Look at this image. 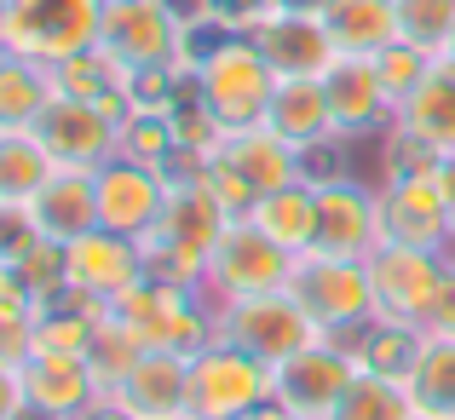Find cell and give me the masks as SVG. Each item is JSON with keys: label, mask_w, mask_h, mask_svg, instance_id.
<instances>
[{"label": "cell", "mask_w": 455, "mask_h": 420, "mask_svg": "<svg viewBox=\"0 0 455 420\" xmlns=\"http://www.w3.org/2000/svg\"><path fill=\"white\" fill-rule=\"evenodd\" d=\"M122 122H127V104L52 92V104L35 115L29 133L46 144V155L58 167H104L110 155H122Z\"/></svg>", "instance_id": "30bf717a"}, {"label": "cell", "mask_w": 455, "mask_h": 420, "mask_svg": "<svg viewBox=\"0 0 455 420\" xmlns=\"http://www.w3.org/2000/svg\"><path fill=\"white\" fill-rule=\"evenodd\" d=\"M18 277H23V288L35 294V305H52L58 294H64V248L58 242H41L29 259L18 265Z\"/></svg>", "instance_id": "836d02e7"}, {"label": "cell", "mask_w": 455, "mask_h": 420, "mask_svg": "<svg viewBox=\"0 0 455 420\" xmlns=\"http://www.w3.org/2000/svg\"><path fill=\"white\" fill-rule=\"evenodd\" d=\"M173 6H185V0H173Z\"/></svg>", "instance_id": "ee69618b"}, {"label": "cell", "mask_w": 455, "mask_h": 420, "mask_svg": "<svg viewBox=\"0 0 455 420\" xmlns=\"http://www.w3.org/2000/svg\"><path fill=\"white\" fill-rule=\"evenodd\" d=\"M0 420H29V392H23L18 363H0Z\"/></svg>", "instance_id": "d590c367"}, {"label": "cell", "mask_w": 455, "mask_h": 420, "mask_svg": "<svg viewBox=\"0 0 455 420\" xmlns=\"http://www.w3.org/2000/svg\"><path fill=\"white\" fill-rule=\"evenodd\" d=\"M202 178L225 202L231 219H248L259 196L306 178V155L294 144H283L271 127H243V133H220L213 150L202 155Z\"/></svg>", "instance_id": "6da1fadb"}, {"label": "cell", "mask_w": 455, "mask_h": 420, "mask_svg": "<svg viewBox=\"0 0 455 420\" xmlns=\"http://www.w3.org/2000/svg\"><path fill=\"white\" fill-rule=\"evenodd\" d=\"M116 317L150 345V352H185L196 357L213 340V305L202 299V288H179V282H156L145 277L127 299H116Z\"/></svg>", "instance_id": "ba28073f"}, {"label": "cell", "mask_w": 455, "mask_h": 420, "mask_svg": "<svg viewBox=\"0 0 455 420\" xmlns=\"http://www.w3.org/2000/svg\"><path fill=\"white\" fill-rule=\"evenodd\" d=\"M35 352V317H23V311H0V363H29Z\"/></svg>", "instance_id": "e575fe53"}, {"label": "cell", "mask_w": 455, "mask_h": 420, "mask_svg": "<svg viewBox=\"0 0 455 420\" xmlns=\"http://www.w3.org/2000/svg\"><path fill=\"white\" fill-rule=\"evenodd\" d=\"M427 334H455V254H450L444 288H438V305H433V317H427Z\"/></svg>", "instance_id": "8d00e7d4"}, {"label": "cell", "mask_w": 455, "mask_h": 420, "mask_svg": "<svg viewBox=\"0 0 455 420\" xmlns=\"http://www.w3.org/2000/svg\"><path fill=\"white\" fill-rule=\"evenodd\" d=\"M213 340L236 345V352L259 357L266 368L289 363V357H300L306 345L323 340V329L300 311V299L289 294V288H277V294H254V299H231V305L213 311Z\"/></svg>", "instance_id": "277c9868"}, {"label": "cell", "mask_w": 455, "mask_h": 420, "mask_svg": "<svg viewBox=\"0 0 455 420\" xmlns=\"http://www.w3.org/2000/svg\"><path fill=\"white\" fill-rule=\"evenodd\" d=\"M323 99H329L334 139H369V133H387L392 127V99H387V87H380L375 58L340 52L323 69Z\"/></svg>", "instance_id": "ac0fdd59"}, {"label": "cell", "mask_w": 455, "mask_h": 420, "mask_svg": "<svg viewBox=\"0 0 455 420\" xmlns=\"http://www.w3.org/2000/svg\"><path fill=\"white\" fill-rule=\"evenodd\" d=\"M380 242L427 248V254H450L455 248V225H450V208L438 196L433 173L387 178L380 185Z\"/></svg>", "instance_id": "e0dca14e"}, {"label": "cell", "mask_w": 455, "mask_h": 420, "mask_svg": "<svg viewBox=\"0 0 455 420\" xmlns=\"http://www.w3.org/2000/svg\"><path fill=\"white\" fill-rule=\"evenodd\" d=\"M317 18L329 29L334 52L352 58H375L398 41V0H329Z\"/></svg>", "instance_id": "603a6c76"}, {"label": "cell", "mask_w": 455, "mask_h": 420, "mask_svg": "<svg viewBox=\"0 0 455 420\" xmlns=\"http://www.w3.org/2000/svg\"><path fill=\"white\" fill-rule=\"evenodd\" d=\"M369 265V288H375V317L380 322H403V329H427L444 288L450 254H427V248H403V242H380Z\"/></svg>", "instance_id": "8fae6325"}, {"label": "cell", "mask_w": 455, "mask_h": 420, "mask_svg": "<svg viewBox=\"0 0 455 420\" xmlns=\"http://www.w3.org/2000/svg\"><path fill=\"white\" fill-rule=\"evenodd\" d=\"M29 208H35L41 236L58 242V248L104 231V225H99V167H52V178L35 190Z\"/></svg>", "instance_id": "d6986e66"}, {"label": "cell", "mask_w": 455, "mask_h": 420, "mask_svg": "<svg viewBox=\"0 0 455 420\" xmlns=\"http://www.w3.org/2000/svg\"><path fill=\"white\" fill-rule=\"evenodd\" d=\"M271 92H277V75L259 58V46L248 35H225L190 69V99L213 115L220 133H243V127H266Z\"/></svg>", "instance_id": "7a4b0ae2"}, {"label": "cell", "mask_w": 455, "mask_h": 420, "mask_svg": "<svg viewBox=\"0 0 455 420\" xmlns=\"http://www.w3.org/2000/svg\"><path fill=\"white\" fill-rule=\"evenodd\" d=\"M415 420H433V415H415Z\"/></svg>", "instance_id": "7bdbcfd3"}, {"label": "cell", "mask_w": 455, "mask_h": 420, "mask_svg": "<svg viewBox=\"0 0 455 420\" xmlns=\"http://www.w3.org/2000/svg\"><path fill=\"white\" fill-rule=\"evenodd\" d=\"M110 398L133 420H185L190 415V357L185 352H145Z\"/></svg>", "instance_id": "ffe728a7"}, {"label": "cell", "mask_w": 455, "mask_h": 420, "mask_svg": "<svg viewBox=\"0 0 455 420\" xmlns=\"http://www.w3.org/2000/svg\"><path fill=\"white\" fill-rule=\"evenodd\" d=\"M294 259L283 242H271L254 219H231L225 236L213 242L208 254V277H202V299L213 311L231 305V299H254V294H277L294 277Z\"/></svg>", "instance_id": "5b68a950"}, {"label": "cell", "mask_w": 455, "mask_h": 420, "mask_svg": "<svg viewBox=\"0 0 455 420\" xmlns=\"http://www.w3.org/2000/svg\"><path fill=\"white\" fill-rule=\"evenodd\" d=\"M52 69L0 46V127H35V115L52 104Z\"/></svg>", "instance_id": "4316f807"}, {"label": "cell", "mask_w": 455, "mask_h": 420, "mask_svg": "<svg viewBox=\"0 0 455 420\" xmlns=\"http://www.w3.org/2000/svg\"><path fill=\"white\" fill-rule=\"evenodd\" d=\"M403 392H410L415 415L455 420V334H421V352L403 375Z\"/></svg>", "instance_id": "484cf974"}, {"label": "cell", "mask_w": 455, "mask_h": 420, "mask_svg": "<svg viewBox=\"0 0 455 420\" xmlns=\"http://www.w3.org/2000/svg\"><path fill=\"white\" fill-rule=\"evenodd\" d=\"M317 185V242L311 254L369 259L380 248V190L357 178H311Z\"/></svg>", "instance_id": "5bb4252c"}, {"label": "cell", "mask_w": 455, "mask_h": 420, "mask_svg": "<svg viewBox=\"0 0 455 420\" xmlns=\"http://www.w3.org/2000/svg\"><path fill=\"white\" fill-rule=\"evenodd\" d=\"M266 127H271L283 144H294L300 155L323 150V144H334L329 99H323V75H317V81H277V92H271V110H266Z\"/></svg>", "instance_id": "7402d4cb"}, {"label": "cell", "mask_w": 455, "mask_h": 420, "mask_svg": "<svg viewBox=\"0 0 455 420\" xmlns=\"http://www.w3.org/2000/svg\"><path fill=\"white\" fill-rule=\"evenodd\" d=\"M52 155L29 127H0V202H35V190L52 178Z\"/></svg>", "instance_id": "83f0119b"}, {"label": "cell", "mask_w": 455, "mask_h": 420, "mask_svg": "<svg viewBox=\"0 0 455 420\" xmlns=\"http://www.w3.org/2000/svg\"><path fill=\"white\" fill-rule=\"evenodd\" d=\"M375 69H380V87H387V99H392V115H398V104L427 81L433 52H421V46H410V41H392L387 52H375Z\"/></svg>", "instance_id": "1f68e13d"}, {"label": "cell", "mask_w": 455, "mask_h": 420, "mask_svg": "<svg viewBox=\"0 0 455 420\" xmlns=\"http://www.w3.org/2000/svg\"><path fill=\"white\" fill-rule=\"evenodd\" d=\"M0 18H6V0H0Z\"/></svg>", "instance_id": "b9f144b4"}, {"label": "cell", "mask_w": 455, "mask_h": 420, "mask_svg": "<svg viewBox=\"0 0 455 420\" xmlns=\"http://www.w3.org/2000/svg\"><path fill=\"white\" fill-rule=\"evenodd\" d=\"M254 420H259V415H254Z\"/></svg>", "instance_id": "f6af8a7d"}, {"label": "cell", "mask_w": 455, "mask_h": 420, "mask_svg": "<svg viewBox=\"0 0 455 420\" xmlns=\"http://www.w3.org/2000/svg\"><path fill=\"white\" fill-rule=\"evenodd\" d=\"M444 64H455V35H450V46H444Z\"/></svg>", "instance_id": "60d3db41"}, {"label": "cell", "mask_w": 455, "mask_h": 420, "mask_svg": "<svg viewBox=\"0 0 455 420\" xmlns=\"http://www.w3.org/2000/svg\"><path fill=\"white\" fill-rule=\"evenodd\" d=\"M23 392H29V420H81L104 398L87 357H41L23 363Z\"/></svg>", "instance_id": "44dd1931"}, {"label": "cell", "mask_w": 455, "mask_h": 420, "mask_svg": "<svg viewBox=\"0 0 455 420\" xmlns=\"http://www.w3.org/2000/svg\"><path fill=\"white\" fill-rule=\"evenodd\" d=\"M99 52L116 58L127 75H139V69H179V58H185V18H179L173 0H104Z\"/></svg>", "instance_id": "8992f818"}, {"label": "cell", "mask_w": 455, "mask_h": 420, "mask_svg": "<svg viewBox=\"0 0 455 420\" xmlns=\"http://www.w3.org/2000/svg\"><path fill=\"white\" fill-rule=\"evenodd\" d=\"M99 18L104 0H6L0 18V46L35 64H64L99 46Z\"/></svg>", "instance_id": "3957f363"}, {"label": "cell", "mask_w": 455, "mask_h": 420, "mask_svg": "<svg viewBox=\"0 0 455 420\" xmlns=\"http://www.w3.org/2000/svg\"><path fill=\"white\" fill-rule=\"evenodd\" d=\"M455 35V0H398V41L444 58Z\"/></svg>", "instance_id": "4dcf8cb0"}, {"label": "cell", "mask_w": 455, "mask_h": 420, "mask_svg": "<svg viewBox=\"0 0 455 420\" xmlns=\"http://www.w3.org/2000/svg\"><path fill=\"white\" fill-rule=\"evenodd\" d=\"M266 6H277V12H323L329 0H266Z\"/></svg>", "instance_id": "ab89813d"}, {"label": "cell", "mask_w": 455, "mask_h": 420, "mask_svg": "<svg viewBox=\"0 0 455 420\" xmlns=\"http://www.w3.org/2000/svg\"><path fill=\"white\" fill-rule=\"evenodd\" d=\"M289 294L300 299V311L317 322L323 334H352L363 322H375V288H369L363 259H334V254H300L294 259Z\"/></svg>", "instance_id": "9c48e42d"}, {"label": "cell", "mask_w": 455, "mask_h": 420, "mask_svg": "<svg viewBox=\"0 0 455 420\" xmlns=\"http://www.w3.org/2000/svg\"><path fill=\"white\" fill-rule=\"evenodd\" d=\"M145 242L133 236H116V231H92L81 242L64 248V288L81 294L87 305L110 311L116 299H127L139 282H145Z\"/></svg>", "instance_id": "4fadbf2b"}, {"label": "cell", "mask_w": 455, "mask_h": 420, "mask_svg": "<svg viewBox=\"0 0 455 420\" xmlns=\"http://www.w3.org/2000/svg\"><path fill=\"white\" fill-rule=\"evenodd\" d=\"M271 409V368L259 357L208 340L190 357V420H254Z\"/></svg>", "instance_id": "52a82bcc"}, {"label": "cell", "mask_w": 455, "mask_h": 420, "mask_svg": "<svg viewBox=\"0 0 455 420\" xmlns=\"http://www.w3.org/2000/svg\"><path fill=\"white\" fill-rule=\"evenodd\" d=\"M248 41L259 46V58L271 64L277 81H317L323 69L340 58L317 12H277V6H266L254 23H248Z\"/></svg>", "instance_id": "9a60e30c"}, {"label": "cell", "mask_w": 455, "mask_h": 420, "mask_svg": "<svg viewBox=\"0 0 455 420\" xmlns=\"http://www.w3.org/2000/svg\"><path fill=\"white\" fill-rule=\"evenodd\" d=\"M167 185L173 178L150 162H133V155H110L99 167V225L116 236H133L145 242L162 219V202H167Z\"/></svg>", "instance_id": "2e32d148"}, {"label": "cell", "mask_w": 455, "mask_h": 420, "mask_svg": "<svg viewBox=\"0 0 455 420\" xmlns=\"http://www.w3.org/2000/svg\"><path fill=\"white\" fill-rule=\"evenodd\" d=\"M329 420H415V403H410V392H403V380L357 368V380L346 386V398L334 403Z\"/></svg>", "instance_id": "f546056e"}, {"label": "cell", "mask_w": 455, "mask_h": 420, "mask_svg": "<svg viewBox=\"0 0 455 420\" xmlns=\"http://www.w3.org/2000/svg\"><path fill=\"white\" fill-rule=\"evenodd\" d=\"M392 122H398L403 133H415L421 144H433L438 155H450L455 150V64L433 58L427 81L398 104V115H392Z\"/></svg>", "instance_id": "cb8c5ba5"}, {"label": "cell", "mask_w": 455, "mask_h": 420, "mask_svg": "<svg viewBox=\"0 0 455 420\" xmlns=\"http://www.w3.org/2000/svg\"><path fill=\"white\" fill-rule=\"evenodd\" d=\"M41 242H46V236H41V225H35L29 202H0V265L18 271Z\"/></svg>", "instance_id": "d6a6232c"}, {"label": "cell", "mask_w": 455, "mask_h": 420, "mask_svg": "<svg viewBox=\"0 0 455 420\" xmlns=\"http://www.w3.org/2000/svg\"><path fill=\"white\" fill-rule=\"evenodd\" d=\"M185 420H190V415H185Z\"/></svg>", "instance_id": "bcb514c9"}, {"label": "cell", "mask_w": 455, "mask_h": 420, "mask_svg": "<svg viewBox=\"0 0 455 420\" xmlns=\"http://www.w3.org/2000/svg\"><path fill=\"white\" fill-rule=\"evenodd\" d=\"M357 368H363L357 352H346L340 340L323 334L300 357L271 368V409H283L289 420H329L334 403L346 398V386L357 380Z\"/></svg>", "instance_id": "7c38bea8"}, {"label": "cell", "mask_w": 455, "mask_h": 420, "mask_svg": "<svg viewBox=\"0 0 455 420\" xmlns=\"http://www.w3.org/2000/svg\"><path fill=\"white\" fill-rule=\"evenodd\" d=\"M145 352H150V345L139 340V334L127 329V322L116 317V311H104V317H99V329H92V345H87V368H92V380H99V392H104V398H110V392L122 386V380H127V368H133Z\"/></svg>", "instance_id": "f1b7e54d"}, {"label": "cell", "mask_w": 455, "mask_h": 420, "mask_svg": "<svg viewBox=\"0 0 455 420\" xmlns=\"http://www.w3.org/2000/svg\"><path fill=\"white\" fill-rule=\"evenodd\" d=\"M248 219H254L271 242H283L289 254H311V242H317V185H311V178H294V185L259 196Z\"/></svg>", "instance_id": "d4e9b609"}, {"label": "cell", "mask_w": 455, "mask_h": 420, "mask_svg": "<svg viewBox=\"0 0 455 420\" xmlns=\"http://www.w3.org/2000/svg\"><path fill=\"white\" fill-rule=\"evenodd\" d=\"M438 196H444V208H450V225H455V150L450 155H438Z\"/></svg>", "instance_id": "74e56055"}, {"label": "cell", "mask_w": 455, "mask_h": 420, "mask_svg": "<svg viewBox=\"0 0 455 420\" xmlns=\"http://www.w3.org/2000/svg\"><path fill=\"white\" fill-rule=\"evenodd\" d=\"M81 420H133V415H127V409H122L116 398H99V403H92V409L81 415Z\"/></svg>", "instance_id": "f35d334b"}]
</instances>
